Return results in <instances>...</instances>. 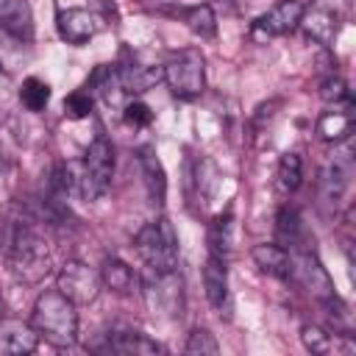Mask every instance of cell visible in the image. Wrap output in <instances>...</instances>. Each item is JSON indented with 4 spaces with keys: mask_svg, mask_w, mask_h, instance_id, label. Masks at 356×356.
I'll list each match as a JSON object with an SVG mask.
<instances>
[{
    "mask_svg": "<svg viewBox=\"0 0 356 356\" xmlns=\"http://www.w3.org/2000/svg\"><path fill=\"white\" fill-rule=\"evenodd\" d=\"M0 236H3V248H6V256H8L11 273L17 278L33 284L47 273V264H50L47 248H44L42 236L28 222L11 220L6 225V234H0Z\"/></svg>",
    "mask_w": 356,
    "mask_h": 356,
    "instance_id": "obj_1",
    "label": "cell"
},
{
    "mask_svg": "<svg viewBox=\"0 0 356 356\" xmlns=\"http://www.w3.org/2000/svg\"><path fill=\"white\" fill-rule=\"evenodd\" d=\"M31 325L39 331V337L56 342V345H72L78 337V312L75 303L61 295L58 289H47L36 298Z\"/></svg>",
    "mask_w": 356,
    "mask_h": 356,
    "instance_id": "obj_2",
    "label": "cell"
},
{
    "mask_svg": "<svg viewBox=\"0 0 356 356\" xmlns=\"http://www.w3.org/2000/svg\"><path fill=\"white\" fill-rule=\"evenodd\" d=\"M75 167V189L83 200H97L108 184H111V172H114V150L108 145V139L97 136L81 161H72Z\"/></svg>",
    "mask_w": 356,
    "mask_h": 356,
    "instance_id": "obj_3",
    "label": "cell"
},
{
    "mask_svg": "<svg viewBox=\"0 0 356 356\" xmlns=\"http://www.w3.org/2000/svg\"><path fill=\"white\" fill-rule=\"evenodd\" d=\"M161 81L181 100H195L206 89V58L197 47H184L170 53L161 64Z\"/></svg>",
    "mask_w": 356,
    "mask_h": 356,
    "instance_id": "obj_4",
    "label": "cell"
},
{
    "mask_svg": "<svg viewBox=\"0 0 356 356\" xmlns=\"http://www.w3.org/2000/svg\"><path fill=\"white\" fill-rule=\"evenodd\" d=\"M136 253L145 259L147 270L153 273H167V270H178V236L170 220L159 217L153 222H147L136 239Z\"/></svg>",
    "mask_w": 356,
    "mask_h": 356,
    "instance_id": "obj_5",
    "label": "cell"
},
{
    "mask_svg": "<svg viewBox=\"0 0 356 356\" xmlns=\"http://www.w3.org/2000/svg\"><path fill=\"white\" fill-rule=\"evenodd\" d=\"M56 284H58V292L67 295L75 306H83V303H92L97 295H100V273L78 259L72 261H64L58 275H56Z\"/></svg>",
    "mask_w": 356,
    "mask_h": 356,
    "instance_id": "obj_6",
    "label": "cell"
},
{
    "mask_svg": "<svg viewBox=\"0 0 356 356\" xmlns=\"http://www.w3.org/2000/svg\"><path fill=\"white\" fill-rule=\"evenodd\" d=\"M145 298L150 303L153 312L159 314H181V306H184V281L178 275V270H167V273H153L150 270V278L145 284Z\"/></svg>",
    "mask_w": 356,
    "mask_h": 356,
    "instance_id": "obj_7",
    "label": "cell"
},
{
    "mask_svg": "<svg viewBox=\"0 0 356 356\" xmlns=\"http://www.w3.org/2000/svg\"><path fill=\"white\" fill-rule=\"evenodd\" d=\"M303 0H278L267 14H261L253 22V39H273V36H284L289 31H295L300 25L303 17Z\"/></svg>",
    "mask_w": 356,
    "mask_h": 356,
    "instance_id": "obj_8",
    "label": "cell"
},
{
    "mask_svg": "<svg viewBox=\"0 0 356 356\" xmlns=\"http://www.w3.org/2000/svg\"><path fill=\"white\" fill-rule=\"evenodd\" d=\"M350 175H353V161H350V153H339L334 156L325 170H323V178H320V197L323 203L328 206H339V200L345 197L348 186H350Z\"/></svg>",
    "mask_w": 356,
    "mask_h": 356,
    "instance_id": "obj_9",
    "label": "cell"
},
{
    "mask_svg": "<svg viewBox=\"0 0 356 356\" xmlns=\"http://www.w3.org/2000/svg\"><path fill=\"white\" fill-rule=\"evenodd\" d=\"M39 348V331L25 320L0 317V356H25Z\"/></svg>",
    "mask_w": 356,
    "mask_h": 356,
    "instance_id": "obj_10",
    "label": "cell"
},
{
    "mask_svg": "<svg viewBox=\"0 0 356 356\" xmlns=\"http://www.w3.org/2000/svg\"><path fill=\"white\" fill-rule=\"evenodd\" d=\"M350 128H353V100L350 97L328 106L320 114V120H317V134L325 142H342V139H348Z\"/></svg>",
    "mask_w": 356,
    "mask_h": 356,
    "instance_id": "obj_11",
    "label": "cell"
},
{
    "mask_svg": "<svg viewBox=\"0 0 356 356\" xmlns=\"http://www.w3.org/2000/svg\"><path fill=\"white\" fill-rule=\"evenodd\" d=\"M56 28H58V36L70 44H83L97 31L95 17L86 8H61L56 14Z\"/></svg>",
    "mask_w": 356,
    "mask_h": 356,
    "instance_id": "obj_12",
    "label": "cell"
},
{
    "mask_svg": "<svg viewBox=\"0 0 356 356\" xmlns=\"http://www.w3.org/2000/svg\"><path fill=\"white\" fill-rule=\"evenodd\" d=\"M298 270V275H300V281H303V286L306 289H312L320 300L323 298H331L334 295V286H331V278H328V273H325V267L320 264V259L314 256V253H309V250H303L295 261H292V273Z\"/></svg>",
    "mask_w": 356,
    "mask_h": 356,
    "instance_id": "obj_13",
    "label": "cell"
},
{
    "mask_svg": "<svg viewBox=\"0 0 356 356\" xmlns=\"http://www.w3.org/2000/svg\"><path fill=\"white\" fill-rule=\"evenodd\" d=\"M0 28L8 31L11 36L22 39V42H31V36H33L31 6L25 0H6L3 8H0Z\"/></svg>",
    "mask_w": 356,
    "mask_h": 356,
    "instance_id": "obj_14",
    "label": "cell"
},
{
    "mask_svg": "<svg viewBox=\"0 0 356 356\" xmlns=\"http://www.w3.org/2000/svg\"><path fill=\"white\" fill-rule=\"evenodd\" d=\"M256 267L267 275H275V278H289L292 275V256L286 253V248H281L278 242H264V245H256L250 250Z\"/></svg>",
    "mask_w": 356,
    "mask_h": 356,
    "instance_id": "obj_15",
    "label": "cell"
},
{
    "mask_svg": "<svg viewBox=\"0 0 356 356\" xmlns=\"http://www.w3.org/2000/svg\"><path fill=\"white\" fill-rule=\"evenodd\" d=\"M139 167H142V178H145V189H147L150 200L161 206L167 197V175H164V164L159 161L153 147L139 150Z\"/></svg>",
    "mask_w": 356,
    "mask_h": 356,
    "instance_id": "obj_16",
    "label": "cell"
},
{
    "mask_svg": "<svg viewBox=\"0 0 356 356\" xmlns=\"http://www.w3.org/2000/svg\"><path fill=\"white\" fill-rule=\"evenodd\" d=\"M117 75H120V83L125 92H147L161 81V67L139 64V61H122Z\"/></svg>",
    "mask_w": 356,
    "mask_h": 356,
    "instance_id": "obj_17",
    "label": "cell"
},
{
    "mask_svg": "<svg viewBox=\"0 0 356 356\" xmlns=\"http://www.w3.org/2000/svg\"><path fill=\"white\" fill-rule=\"evenodd\" d=\"M203 289L206 298L214 309H222L225 298H228V273H225V259L209 256L203 264Z\"/></svg>",
    "mask_w": 356,
    "mask_h": 356,
    "instance_id": "obj_18",
    "label": "cell"
},
{
    "mask_svg": "<svg viewBox=\"0 0 356 356\" xmlns=\"http://www.w3.org/2000/svg\"><path fill=\"white\" fill-rule=\"evenodd\" d=\"M108 350L122 353V356H156L161 353V345L139 331H120L108 337Z\"/></svg>",
    "mask_w": 356,
    "mask_h": 356,
    "instance_id": "obj_19",
    "label": "cell"
},
{
    "mask_svg": "<svg viewBox=\"0 0 356 356\" xmlns=\"http://www.w3.org/2000/svg\"><path fill=\"white\" fill-rule=\"evenodd\" d=\"M300 25L306 31L309 39L320 42V44H331L334 33H337V14L328 11V8H314V11H303L300 17Z\"/></svg>",
    "mask_w": 356,
    "mask_h": 356,
    "instance_id": "obj_20",
    "label": "cell"
},
{
    "mask_svg": "<svg viewBox=\"0 0 356 356\" xmlns=\"http://www.w3.org/2000/svg\"><path fill=\"white\" fill-rule=\"evenodd\" d=\"M100 281H103V286H108L111 292L128 295V292L134 289V284H136V275H134V270H131L122 259H106L103 267H100Z\"/></svg>",
    "mask_w": 356,
    "mask_h": 356,
    "instance_id": "obj_21",
    "label": "cell"
},
{
    "mask_svg": "<svg viewBox=\"0 0 356 356\" xmlns=\"http://www.w3.org/2000/svg\"><path fill=\"white\" fill-rule=\"evenodd\" d=\"M175 14L186 22V28L200 36V39H211L217 33V17L211 11V6H189V8H175Z\"/></svg>",
    "mask_w": 356,
    "mask_h": 356,
    "instance_id": "obj_22",
    "label": "cell"
},
{
    "mask_svg": "<svg viewBox=\"0 0 356 356\" xmlns=\"http://www.w3.org/2000/svg\"><path fill=\"white\" fill-rule=\"evenodd\" d=\"M231 245H234V217L231 211H225V214H217L209 225V250L217 259H228Z\"/></svg>",
    "mask_w": 356,
    "mask_h": 356,
    "instance_id": "obj_23",
    "label": "cell"
},
{
    "mask_svg": "<svg viewBox=\"0 0 356 356\" xmlns=\"http://www.w3.org/2000/svg\"><path fill=\"white\" fill-rule=\"evenodd\" d=\"M339 337H345V334H328L325 328H320V325H303V331H300V339H303V348L306 350H312V353H331V350H353V345L350 342H345V345H339Z\"/></svg>",
    "mask_w": 356,
    "mask_h": 356,
    "instance_id": "obj_24",
    "label": "cell"
},
{
    "mask_svg": "<svg viewBox=\"0 0 356 356\" xmlns=\"http://www.w3.org/2000/svg\"><path fill=\"white\" fill-rule=\"evenodd\" d=\"M303 236H306V234H303L300 214H298L295 209L284 206V209L278 211V217H275V239H278V245H281V248H286V245L300 248Z\"/></svg>",
    "mask_w": 356,
    "mask_h": 356,
    "instance_id": "obj_25",
    "label": "cell"
},
{
    "mask_svg": "<svg viewBox=\"0 0 356 356\" xmlns=\"http://www.w3.org/2000/svg\"><path fill=\"white\" fill-rule=\"evenodd\" d=\"M275 178H278L281 192H295L303 184V159L298 153H284L278 161Z\"/></svg>",
    "mask_w": 356,
    "mask_h": 356,
    "instance_id": "obj_26",
    "label": "cell"
},
{
    "mask_svg": "<svg viewBox=\"0 0 356 356\" xmlns=\"http://www.w3.org/2000/svg\"><path fill=\"white\" fill-rule=\"evenodd\" d=\"M19 100L28 111H42L50 100V86L42 78H25L22 89H19Z\"/></svg>",
    "mask_w": 356,
    "mask_h": 356,
    "instance_id": "obj_27",
    "label": "cell"
},
{
    "mask_svg": "<svg viewBox=\"0 0 356 356\" xmlns=\"http://www.w3.org/2000/svg\"><path fill=\"white\" fill-rule=\"evenodd\" d=\"M22 44H25L22 39H17L0 28V70L3 72H14V67L22 58Z\"/></svg>",
    "mask_w": 356,
    "mask_h": 356,
    "instance_id": "obj_28",
    "label": "cell"
},
{
    "mask_svg": "<svg viewBox=\"0 0 356 356\" xmlns=\"http://www.w3.org/2000/svg\"><path fill=\"white\" fill-rule=\"evenodd\" d=\"M64 114L70 120H83L92 114V95L83 92V89H75L64 97Z\"/></svg>",
    "mask_w": 356,
    "mask_h": 356,
    "instance_id": "obj_29",
    "label": "cell"
},
{
    "mask_svg": "<svg viewBox=\"0 0 356 356\" xmlns=\"http://www.w3.org/2000/svg\"><path fill=\"white\" fill-rule=\"evenodd\" d=\"M186 353H220V345H217V339H214V334L211 331H206V328H192V334H189V339H186V348H184Z\"/></svg>",
    "mask_w": 356,
    "mask_h": 356,
    "instance_id": "obj_30",
    "label": "cell"
},
{
    "mask_svg": "<svg viewBox=\"0 0 356 356\" xmlns=\"http://www.w3.org/2000/svg\"><path fill=\"white\" fill-rule=\"evenodd\" d=\"M122 120H125L128 125H134V128H145V125H150L153 111H150L145 103L134 100V103H125V108H122Z\"/></svg>",
    "mask_w": 356,
    "mask_h": 356,
    "instance_id": "obj_31",
    "label": "cell"
},
{
    "mask_svg": "<svg viewBox=\"0 0 356 356\" xmlns=\"http://www.w3.org/2000/svg\"><path fill=\"white\" fill-rule=\"evenodd\" d=\"M320 95H323V100H328V103H339V100L350 97V95H348V83H345L342 78H337V75H331V78L323 81Z\"/></svg>",
    "mask_w": 356,
    "mask_h": 356,
    "instance_id": "obj_32",
    "label": "cell"
},
{
    "mask_svg": "<svg viewBox=\"0 0 356 356\" xmlns=\"http://www.w3.org/2000/svg\"><path fill=\"white\" fill-rule=\"evenodd\" d=\"M0 317H3V298H0Z\"/></svg>",
    "mask_w": 356,
    "mask_h": 356,
    "instance_id": "obj_33",
    "label": "cell"
},
{
    "mask_svg": "<svg viewBox=\"0 0 356 356\" xmlns=\"http://www.w3.org/2000/svg\"><path fill=\"white\" fill-rule=\"evenodd\" d=\"M0 245H3V236H0Z\"/></svg>",
    "mask_w": 356,
    "mask_h": 356,
    "instance_id": "obj_34",
    "label": "cell"
}]
</instances>
